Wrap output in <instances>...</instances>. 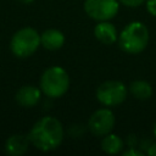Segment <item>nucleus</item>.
I'll return each instance as SVG.
<instances>
[{
  "mask_svg": "<svg viewBox=\"0 0 156 156\" xmlns=\"http://www.w3.org/2000/svg\"><path fill=\"white\" fill-rule=\"evenodd\" d=\"M28 139L40 151L55 150L63 140V127L57 118L45 116L34 123L28 133Z\"/></svg>",
  "mask_w": 156,
  "mask_h": 156,
  "instance_id": "1",
  "label": "nucleus"
},
{
  "mask_svg": "<svg viewBox=\"0 0 156 156\" xmlns=\"http://www.w3.org/2000/svg\"><path fill=\"white\" fill-rule=\"evenodd\" d=\"M119 48L128 54H139L144 51L149 43L147 27L138 21L128 23L118 35Z\"/></svg>",
  "mask_w": 156,
  "mask_h": 156,
  "instance_id": "2",
  "label": "nucleus"
},
{
  "mask_svg": "<svg viewBox=\"0 0 156 156\" xmlns=\"http://www.w3.org/2000/svg\"><path fill=\"white\" fill-rule=\"evenodd\" d=\"M69 88V76L61 66L46 68L40 78V89L48 98H61Z\"/></svg>",
  "mask_w": 156,
  "mask_h": 156,
  "instance_id": "3",
  "label": "nucleus"
},
{
  "mask_svg": "<svg viewBox=\"0 0 156 156\" xmlns=\"http://www.w3.org/2000/svg\"><path fill=\"white\" fill-rule=\"evenodd\" d=\"M40 45V34L37 29L32 27H24L18 29L11 38L10 49L11 52L20 57L24 58L33 55Z\"/></svg>",
  "mask_w": 156,
  "mask_h": 156,
  "instance_id": "4",
  "label": "nucleus"
},
{
  "mask_svg": "<svg viewBox=\"0 0 156 156\" xmlns=\"http://www.w3.org/2000/svg\"><path fill=\"white\" fill-rule=\"evenodd\" d=\"M127 98V88L119 80H106L96 89V99L106 107L117 106Z\"/></svg>",
  "mask_w": 156,
  "mask_h": 156,
  "instance_id": "5",
  "label": "nucleus"
},
{
  "mask_svg": "<svg viewBox=\"0 0 156 156\" xmlns=\"http://www.w3.org/2000/svg\"><path fill=\"white\" fill-rule=\"evenodd\" d=\"M119 9V4L117 0H85L84 1V11L85 13L100 22L108 21L113 18Z\"/></svg>",
  "mask_w": 156,
  "mask_h": 156,
  "instance_id": "6",
  "label": "nucleus"
},
{
  "mask_svg": "<svg viewBox=\"0 0 156 156\" xmlns=\"http://www.w3.org/2000/svg\"><path fill=\"white\" fill-rule=\"evenodd\" d=\"M115 122H116L115 115L110 108L107 107L99 108L90 116L88 121V128L94 135L104 136L111 133V130L113 129Z\"/></svg>",
  "mask_w": 156,
  "mask_h": 156,
  "instance_id": "7",
  "label": "nucleus"
},
{
  "mask_svg": "<svg viewBox=\"0 0 156 156\" xmlns=\"http://www.w3.org/2000/svg\"><path fill=\"white\" fill-rule=\"evenodd\" d=\"M41 98V89L34 85H23L16 93V101L22 107L35 106Z\"/></svg>",
  "mask_w": 156,
  "mask_h": 156,
  "instance_id": "8",
  "label": "nucleus"
},
{
  "mask_svg": "<svg viewBox=\"0 0 156 156\" xmlns=\"http://www.w3.org/2000/svg\"><path fill=\"white\" fill-rule=\"evenodd\" d=\"M94 35L100 43L106 44V45H111L116 43L118 39L116 27L108 21L98 22V24L94 28Z\"/></svg>",
  "mask_w": 156,
  "mask_h": 156,
  "instance_id": "9",
  "label": "nucleus"
},
{
  "mask_svg": "<svg viewBox=\"0 0 156 156\" xmlns=\"http://www.w3.org/2000/svg\"><path fill=\"white\" fill-rule=\"evenodd\" d=\"M29 144L30 141L28 139V135L15 134V135H11L6 140L5 151L7 155H11V156H21L27 152Z\"/></svg>",
  "mask_w": 156,
  "mask_h": 156,
  "instance_id": "10",
  "label": "nucleus"
},
{
  "mask_svg": "<svg viewBox=\"0 0 156 156\" xmlns=\"http://www.w3.org/2000/svg\"><path fill=\"white\" fill-rule=\"evenodd\" d=\"M40 44L46 50H50V51L58 50L65 44V35L58 29L49 28L40 34Z\"/></svg>",
  "mask_w": 156,
  "mask_h": 156,
  "instance_id": "11",
  "label": "nucleus"
},
{
  "mask_svg": "<svg viewBox=\"0 0 156 156\" xmlns=\"http://www.w3.org/2000/svg\"><path fill=\"white\" fill-rule=\"evenodd\" d=\"M129 90L132 95L138 100H147L152 95V87L146 80H134L129 85Z\"/></svg>",
  "mask_w": 156,
  "mask_h": 156,
  "instance_id": "12",
  "label": "nucleus"
},
{
  "mask_svg": "<svg viewBox=\"0 0 156 156\" xmlns=\"http://www.w3.org/2000/svg\"><path fill=\"white\" fill-rule=\"evenodd\" d=\"M123 147V140L117 134H106L101 140V149L110 155L118 154Z\"/></svg>",
  "mask_w": 156,
  "mask_h": 156,
  "instance_id": "13",
  "label": "nucleus"
},
{
  "mask_svg": "<svg viewBox=\"0 0 156 156\" xmlns=\"http://www.w3.org/2000/svg\"><path fill=\"white\" fill-rule=\"evenodd\" d=\"M145 0H119V2H122L123 5L128 6V7H136L140 6Z\"/></svg>",
  "mask_w": 156,
  "mask_h": 156,
  "instance_id": "14",
  "label": "nucleus"
},
{
  "mask_svg": "<svg viewBox=\"0 0 156 156\" xmlns=\"http://www.w3.org/2000/svg\"><path fill=\"white\" fill-rule=\"evenodd\" d=\"M146 9L150 15L156 16V0H146Z\"/></svg>",
  "mask_w": 156,
  "mask_h": 156,
  "instance_id": "15",
  "label": "nucleus"
},
{
  "mask_svg": "<svg viewBox=\"0 0 156 156\" xmlns=\"http://www.w3.org/2000/svg\"><path fill=\"white\" fill-rule=\"evenodd\" d=\"M123 156H143V152L134 149V147H130V149H128L127 151L123 152Z\"/></svg>",
  "mask_w": 156,
  "mask_h": 156,
  "instance_id": "16",
  "label": "nucleus"
},
{
  "mask_svg": "<svg viewBox=\"0 0 156 156\" xmlns=\"http://www.w3.org/2000/svg\"><path fill=\"white\" fill-rule=\"evenodd\" d=\"M146 152H147V155H150V156H156V143H152V144L147 147Z\"/></svg>",
  "mask_w": 156,
  "mask_h": 156,
  "instance_id": "17",
  "label": "nucleus"
},
{
  "mask_svg": "<svg viewBox=\"0 0 156 156\" xmlns=\"http://www.w3.org/2000/svg\"><path fill=\"white\" fill-rule=\"evenodd\" d=\"M21 2H23V4H30L32 1H34V0H20Z\"/></svg>",
  "mask_w": 156,
  "mask_h": 156,
  "instance_id": "18",
  "label": "nucleus"
},
{
  "mask_svg": "<svg viewBox=\"0 0 156 156\" xmlns=\"http://www.w3.org/2000/svg\"><path fill=\"white\" fill-rule=\"evenodd\" d=\"M154 134H155V136H156V123H155V126H154Z\"/></svg>",
  "mask_w": 156,
  "mask_h": 156,
  "instance_id": "19",
  "label": "nucleus"
}]
</instances>
